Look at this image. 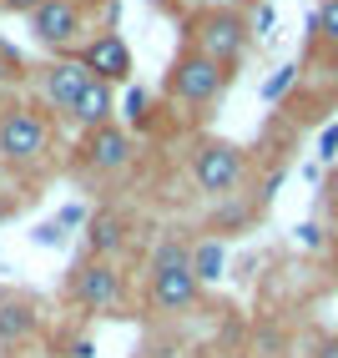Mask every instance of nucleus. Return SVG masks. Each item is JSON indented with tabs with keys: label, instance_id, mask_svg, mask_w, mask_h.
Wrapping results in <instances>:
<instances>
[{
	"label": "nucleus",
	"instance_id": "f257e3e1",
	"mask_svg": "<svg viewBox=\"0 0 338 358\" xmlns=\"http://www.w3.org/2000/svg\"><path fill=\"white\" fill-rule=\"evenodd\" d=\"M51 152V116L36 106H6L0 111V162L6 166H36Z\"/></svg>",
	"mask_w": 338,
	"mask_h": 358
},
{
	"label": "nucleus",
	"instance_id": "f03ea898",
	"mask_svg": "<svg viewBox=\"0 0 338 358\" xmlns=\"http://www.w3.org/2000/svg\"><path fill=\"white\" fill-rule=\"evenodd\" d=\"M192 45H197L202 56H212L223 71H232L237 61L248 56V45H253L248 15H243V10H227V6L202 10L197 20H192Z\"/></svg>",
	"mask_w": 338,
	"mask_h": 358
},
{
	"label": "nucleus",
	"instance_id": "7ed1b4c3",
	"mask_svg": "<svg viewBox=\"0 0 338 358\" xmlns=\"http://www.w3.org/2000/svg\"><path fill=\"white\" fill-rule=\"evenodd\" d=\"M227 81H232V71H223L212 56H202L197 45H187L172 61V71H167V91H172L177 106H212Z\"/></svg>",
	"mask_w": 338,
	"mask_h": 358
},
{
	"label": "nucleus",
	"instance_id": "20e7f679",
	"mask_svg": "<svg viewBox=\"0 0 338 358\" xmlns=\"http://www.w3.org/2000/svg\"><path fill=\"white\" fill-rule=\"evenodd\" d=\"M243 177H248V157H243V147H232V141L212 136V141H202V147L192 152V182H197L202 197L227 202V197H237Z\"/></svg>",
	"mask_w": 338,
	"mask_h": 358
},
{
	"label": "nucleus",
	"instance_id": "39448f33",
	"mask_svg": "<svg viewBox=\"0 0 338 358\" xmlns=\"http://www.w3.org/2000/svg\"><path fill=\"white\" fill-rule=\"evenodd\" d=\"M71 298L91 313H122L127 308V273L106 257H81L71 273Z\"/></svg>",
	"mask_w": 338,
	"mask_h": 358
},
{
	"label": "nucleus",
	"instance_id": "423d86ee",
	"mask_svg": "<svg viewBox=\"0 0 338 358\" xmlns=\"http://www.w3.org/2000/svg\"><path fill=\"white\" fill-rule=\"evenodd\" d=\"M31 36L45 45V51H71V45L86 36L81 0H41L31 10Z\"/></svg>",
	"mask_w": 338,
	"mask_h": 358
},
{
	"label": "nucleus",
	"instance_id": "0eeeda50",
	"mask_svg": "<svg viewBox=\"0 0 338 358\" xmlns=\"http://www.w3.org/2000/svg\"><path fill=\"white\" fill-rule=\"evenodd\" d=\"M96 76L76 61V56H61V61H51V66H41V96H45V106L51 111H76V101L86 96V86H91Z\"/></svg>",
	"mask_w": 338,
	"mask_h": 358
},
{
	"label": "nucleus",
	"instance_id": "6e6552de",
	"mask_svg": "<svg viewBox=\"0 0 338 358\" xmlns=\"http://www.w3.org/2000/svg\"><path fill=\"white\" fill-rule=\"evenodd\" d=\"M76 61L91 71L96 81H132V45L116 36V31H101V36H91V41H81V51H76Z\"/></svg>",
	"mask_w": 338,
	"mask_h": 358
},
{
	"label": "nucleus",
	"instance_id": "1a4fd4ad",
	"mask_svg": "<svg viewBox=\"0 0 338 358\" xmlns=\"http://www.w3.org/2000/svg\"><path fill=\"white\" fill-rule=\"evenodd\" d=\"M132 157H136V147H132V136L122 131V127H101V131H91L86 136V147H81V162L91 166V172H127L132 166Z\"/></svg>",
	"mask_w": 338,
	"mask_h": 358
},
{
	"label": "nucleus",
	"instance_id": "9d476101",
	"mask_svg": "<svg viewBox=\"0 0 338 358\" xmlns=\"http://www.w3.org/2000/svg\"><path fill=\"white\" fill-rule=\"evenodd\" d=\"M147 293H152V308H157V313H187V308L197 303L202 282L192 278V268H167V273H152Z\"/></svg>",
	"mask_w": 338,
	"mask_h": 358
},
{
	"label": "nucleus",
	"instance_id": "9b49d317",
	"mask_svg": "<svg viewBox=\"0 0 338 358\" xmlns=\"http://www.w3.org/2000/svg\"><path fill=\"white\" fill-rule=\"evenodd\" d=\"M127 248V217H116V212H91L86 217V257H116Z\"/></svg>",
	"mask_w": 338,
	"mask_h": 358
},
{
	"label": "nucleus",
	"instance_id": "f8f14e48",
	"mask_svg": "<svg viewBox=\"0 0 338 358\" xmlns=\"http://www.w3.org/2000/svg\"><path fill=\"white\" fill-rule=\"evenodd\" d=\"M111 111H116V91H111V81H91L86 96L76 101V111H71V122H76V127L91 136V131L111 127Z\"/></svg>",
	"mask_w": 338,
	"mask_h": 358
},
{
	"label": "nucleus",
	"instance_id": "ddd939ff",
	"mask_svg": "<svg viewBox=\"0 0 338 358\" xmlns=\"http://www.w3.org/2000/svg\"><path fill=\"white\" fill-rule=\"evenodd\" d=\"M31 333H36V308L20 303V298H6V303H0V348L26 343Z\"/></svg>",
	"mask_w": 338,
	"mask_h": 358
},
{
	"label": "nucleus",
	"instance_id": "4468645a",
	"mask_svg": "<svg viewBox=\"0 0 338 358\" xmlns=\"http://www.w3.org/2000/svg\"><path fill=\"white\" fill-rule=\"evenodd\" d=\"M227 273V248H223V237H207V243H192V278L202 282H223Z\"/></svg>",
	"mask_w": 338,
	"mask_h": 358
},
{
	"label": "nucleus",
	"instance_id": "2eb2a0df",
	"mask_svg": "<svg viewBox=\"0 0 338 358\" xmlns=\"http://www.w3.org/2000/svg\"><path fill=\"white\" fill-rule=\"evenodd\" d=\"M167 268H192V243L187 237H162L147 257V273H167Z\"/></svg>",
	"mask_w": 338,
	"mask_h": 358
},
{
	"label": "nucleus",
	"instance_id": "dca6fc26",
	"mask_svg": "<svg viewBox=\"0 0 338 358\" xmlns=\"http://www.w3.org/2000/svg\"><path fill=\"white\" fill-rule=\"evenodd\" d=\"M293 86H298V61H283V66L273 71V76L262 81V101H268V106H278V101H283Z\"/></svg>",
	"mask_w": 338,
	"mask_h": 358
},
{
	"label": "nucleus",
	"instance_id": "f3484780",
	"mask_svg": "<svg viewBox=\"0 0 338 358\" xmlns=\"http://www.w3.org/2000/svg\"><path fill=\"white\" fill-rule=\"evenodd\" d=\"M20 76H26V66H20V56L10 51V45L6 41H0V91H10Z\"/></svg>",
	"mask_w": 338,
	"mask_h": 358
},
{
	"label": "nucleus",
	"instance_id": "a211bd4d",
	"mask_svg": "<svg viewBox=\"0 0 338 358\" xmlns=\"http://www.w3.org/2000/svg\"><path fill=\"white\" fill-rule=\"evenodd\" d=\"M273 26H278V10H273V0H262V6H253V15H248V31L268 41V36H273Z\"/></svg>",
	"mask_w": 338,
	"mask_h": 358
},
{
	"label": "nucleus",
	"instance_id": "6ab92c4d",
	"mask_svg": "<svg viewBox=\"0 0 338 358\" xmlns=\"http://www.w3.org/2000/svg\"><path fill=\"white\" fill-rule=\"evenodd\" d=\"M127 116H132L136 127H147V116H152V91L147 86H132L127 91Z\"/></svg>",
	"mask_w": 338,
	"mask_h": 358
},
{
	"label": "nucleus",
	"instance_id": "aec40b11",
	"mask_svg": "<svg viewBox=\"0 0 338 358\" xmlns=\"http://www.w3.org/2000/svg\"><path fill=\"white\" fill-rule=\"evenodd\" d=\"M313 20H318V36L333 45V51H338V0H323V6H318V15H313Z\"/></svg>",
	"mask_w": 338,
	"mask_h": 358
},
{
	"label": "nucleus",
	"instance_id": "412c9836",
	"mask_svg": "<svg viewBox=\"0 0 338 358\" xmlns=\"http://www.w3.org/2000/svg\"><path fill=\"white\" fill-rule=\"evenodd\" d=\"M243 222H253V207H243V202H232V197H227V207H223V217H217V227H243Z\"/></svg>",
	"mask_w": 338,
	"mask_h": 358
},
{
	"label": "nucleus",
	"instance_id": "4be33fe9",
	"mask_svg": "<svg viewBox=\"0 0 338 358\" xmlns=\"http://www.w3.org/2000/svg\"><path fill=\"white\" fill-rule=\"evenodd\" d=\"M318 157H323V162H333V157H338V122L318 136Z\"/></svg>",
	"mask_w": 338,
	"mask_h": 358
},
{
	"label": "nucleus",
	"instance_id": "5701e85b",
	"mask_svg": "<svg viewBox=\"0 0 338 358\" xmlns=\"http://www.w3.org/2000/svg\"><path fill=\"white\" fill-rule=\"evenodd\" d=\"M86 217H91L86 207H61V217H56V227H86Z\"/></svg>",
	"mask_w": 338,
	"mask_h": 358
},
{
	"label": "nucleus",
	"instance_id": "b1692460",
	"mask_svg": "<svg viewBox=\"0 0 338 358\" xmlns=\"http://www.w3.org/2000/svg\"><path fill=\"white\" fill-rule=\"evenodd\" d=\"M66 353H71V358H96V343L86 338V333H76V338L66 343Z\"/></svg>",
	"mask_w": 338,
	"mask_h": 358
},
{
	"label": "nucleus",
	"instance_id": "393cba45",
	"mask_svg": "<svg viewBox=\"0 0 338 358\" xmlns=\"http://www.w3.org/2000/svg\"><path fill=\"white\" fill-rule=\"evenodd\" d=\"M298 243H303V248H323V227H318V222H303V227H298Z\"/></svg>",
	"mask_w": 338,
	"mask_h": 358
},
{
	"label": "nucleus",
	"instance_id": "a878e982",
	"mask_svg": "<svg viewBox=\"0 0 338 358\" xmlns=\"http://www.w3.org/2000/svg\"><path fill=\"white\" fill-rule=\"evenodd\" d=\"M41 0H0V10H15V15H31Z\"/></svg>",
	"mask_w": 338,
	"mask_h": 358
},
{
	"label": "nucleus",
	"instance_id": "bb28decb",
	"mask_svg": "<svg viewBox=\"0 0 338 358\" xmlns=\"http://www.w3.org/2000/svg\"><path fill=\"white\" fill-rule=\"evenodd\" d=\"M56 237H61V227H56V222H45V227H36V243H41V248H51Z\"/></svg>",
	"mask_w": 338,
	"mask_h": 358
},
{
	"label": "nucleus",
	"instance_id": "cd10ccee",
	"mask_svg": "<svg viewBox=\"0 0 338 358\" xmlns=\"http://www.w3.org/2000/svg\"><path fill=\"white\" fill-rule=\"evenodd\" d=\"M318 358H338V343H318Z\"/></svg>",
	"mask_w": 338,
	"mask_h": 358
},
{
	"label": "nucleus",
	"instance_id": "c85d7f7f",
	"mask_svg": "<svg viewBox=\"0 0 338 358\" xmlns=\"http://www.w3.org/2000/svg\"><path fill=\"white\" fill-rule=\"evenodd\" d=\"M152 6H172V0H152Z\"/></svg>",
	"mask_w": 338,
	"mask_h": 358
},
{
	"label": "nucleus",
	"instance_id": "c756f323",
	"mask_svg": "<svg viewBox=\"0 0 338 358\" xmlns=\"http://www.w3.org/2000/svg\"><path fill=\"white\" fill-rule=\"evenodd\" d=\"M253 6H262V0H253Z\"/></svg>",
	"mask_w": 338,
	"mask_h": 358
}]
</instances>
